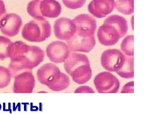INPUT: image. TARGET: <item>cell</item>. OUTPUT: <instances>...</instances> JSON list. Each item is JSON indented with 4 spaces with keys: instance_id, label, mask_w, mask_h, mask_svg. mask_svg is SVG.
Segmentation results:
<instances>
[{
    "instance_id": "7a4b0ae2",
    "label": "cell",
    "mask_w": 153,
    "mask_h": 114,
    "mask_svg": "<svg viewBox=\"0 0 153 114\" xmlns=\"http://www.w3.org/2000/svg\"><path fill=\"white\" fill-rule=\"evenodd\" d=\"M64 69L72 80L78 84H83L91 78L92 71L90 61L84 54L70 52L64 61Z\"/></svg>"
},
{
    "instance_id": "7402d4cb",
    "label": "cell",
    "mask_w": 153,
    "mask_h": 114,
    "mask_svg": "<svg viewBox=\"0 0 153 114\" xmlns=\"http://www.w3.org/2000/svg\"><path fill=\"white\" fill-rule=\"evenodd\" d=\"M11 75L8 68L0 65V89L7 87L10 83Z\"/></svg>"
},
{
    "instance_id": "603a6c76",
    "label": "cell",
    "mask_w": 153,
    "mask_h": 114,
    "mask_svg": "<svg viewBox=\"0 0 153 114\" xmlns=\"http://www.w3.org/2000/svg\"><path fill=\"white\" fill-rule=\"evenodd\" d=\"M62 2L68 8L76 10L83 7L86 0H62Z\"/></svg>"
},
{
    "instance_id": "3957f363",
    "label": "cell",
    "mask_w": 153,
    "mask_h": 114,
    "mask_svg": "<svg viewBox=\"0 0 153 114\" xmlns=\"http://www.w3.org/2000/svg\"><path fill=\"white\" fill-rule=\"evenodd\" d=\"M38 81L54 91H60L67 88L70 84L69 77L62 72L53 63H46L36 71Z\"/></svg>"
},
{
    "instance_id": "e0dca14e",
    "label": "cell",
    "mask_w": 153,
    "mask_h": 114,
    "mask_svg": "<svg viewBox=\"0 0 153 114\" xmlns=\"http://www.w3.org/2000/svg\"><path fill=\"white\" fill-rule=\"evenodd\" d=\"M116 73L123 78H132L134 77V58L126 56V59L122 67Z\"/></svg>"
},
{
    "instance_id": "52a82bcc",
    "label": "cell",
    "mask_w": 153,
    "mask_h": 114,
    "mask_svg": "<svg viewBox=\"0 0 153 114\" xmlns=\"http://www.w3.org/2000/svg\"><path fill=\"white\" fill-rule=\"evenodd\" d=\"M76 27L78 36L88 37L94 35L97 28V21L92 16L87 14H81L72 20Z\"/></svg>"
},
{
    "instance_id": "30bf717a",
    "label": "cell",
    "mask_w": 153,
    "mask_h": 114,
    "mask_svg": "<svg viewBox=\"0 0 153 114\" xmlns=\"http://www.w3.org/2000/svg\"><path fill=\"white\" fill-rule=\"evenodd\" d=\"M13 90L15 93H30L35 85V79L32 71L21 72L14 77Z\"/></svg>"
},
{
    "instance_id": "cb8c5ba5",
    "label": "cell",
    "mask_w": 153,
    "mask_h": 114,
    "mask_svg": "<svg viewBox=\"0 0 153 114\" xmlns=\"http://www.w3.org/2000/svg\"><path fill=\"white\" fill-rule=\"evenodd\" d=\"M134 92V81H130L126 84L122 90L121 93H133Z\"/></svg>"
},
{
    "instance_id": "5bb4252c",
    "label": "cell",
    "mask_w": 153,
    "mask_h": 114,
    "mask_svg": "<svg viewBox=\"0 0 153 114\" xmlns=\"http://www.w3.org/2000/svg\"><path fill=\"white\" fill-rule=\"evenodd\" d=\"M114 3V0H92L88 5V11L96 18H104L112 12Z\"/></svg>"
},
{
    "instance_id": "44dd1931",
    "label": "cell",
    "mask_w": 153,
    "mask_h": 114,
    "mask_svg": "<svg viewBox=\"0 0 153 114\" xmlns=\"http://www.w3.org/2000/svg\"><path fill=\"white\" fill-rule=\"evenodd\" d=\"M40 2L41 0H32L27 4V12L33 18L42 16L40 11Z\"/></svg>"
},
{
    "instance_id": "ba28073f",
    "label": "cell",
    "mask_w": 153,
    "mask_h": 114,
    "mask_svg": "<svg viewBox=\"0 0 153 114\" xmlns=\"http://www.w3.org/2000/svg\"><path fill=\"white\" fill-rule=\"evenodd\" d=\"M53 32L56 38L66 41L75 34L76 27L70 18L60 17L57 19L54 23Z\"/></svg>"
},
{
    "instance_id": "ffe728a7",
    "label": "cell",
    "mask_w": 153,
    "mask_h": 114,
    "mask_svg": "<svg viewBox=\"0 0 153 114\" xmlns=\"http://www.w3.org/2000/svg\"><path fill=\"white\" fill-rule=\"evenodd\" d=\"M122 52L127 56H134V36L128 35L122 41L120 45Z\"/></svg>"
},
{
    "instance_id": "8992f818",
    "label": "cell",
    "mask_w": 153,
    "mask_h": 114,
    "mask_svg": "<svg viewBox=\"0 0 153 114\" xmlns=\"http://www.w3.org/2000/svg\"><path fill=\"white\" fill-rule=\"evenodd\" d=\"M126 55L116 49H107L101 55L100 62L102 67L109 72H117L123 65Z\"/></svg>"
},
{
    "instance_id": "484cf974",
    "label": "cell",
    "mask_w": 153,
    "mask_h": 114,
    "mask_svg": "<svg viewBox=\"0 0 153 114\" xmlns=\"http://www.w3.org/2000/svg\"><path fill=\"white\" fill-rule=\"evenodd\" d=\"M7 14V10L5 8V5L2 0H0V26L1 23L4 18V17Z\"/></svg>"
},
{
    "instance_id": "d4e9b609",
    "label": "cell",
    "mask_w": 153,
    "mask_h": 114,
    "mask_svg": "<svg viewBox=\"0 0 153 114\" xmlns=\"http://www.w3.org/2000/svg\"><path fill=\"white\" fill-rule=\"evenodd\" d=\"M75 93H94V90L92 88L87 86H82L78 87Z\"/></svg>"
},
{
    "instance_id": "ac0fdd59",
    "label": "cell",
    "mask_w": 153,
    "mask_h": 114,
    "mask_svg": "<svg viewBox=\"0 0 153 114\" xmlns=\"http://www.w3.org/2000/svg\"><path fill=\"white\" fill-rule=\"evenodd\" d=\"M114 8L121 14L130 15L134 12V0H117Z\"/></svg>"
},
{
    "instance_id": "8fae6325",
    "label": "cell",
    "mask_w": 153,
    "mask_h": 114,
    "mask_svg": "<svg viewBox=\"0 0 153 114\" xmlns=\"http://www.w3.org/2000/svg\"><path fill=\"white\" fill-rule=\"evenodd\" d=\"M70 52L66 43L60 40L52 42L46 48L47 57L51 62L56 64L64 62Z\"/></svg>"
},
{
    "instance_id": "7c38bea8",
    "label": "cell",
    "mask_w": 153,
    "mask_h": 114,
    "mask_svg": "<svg viewBox=\"0 0 153 114\" xmlns=\"http://www.w3.org/2000/svg\"><path fill=\"white\" fill-rule=\"evenodd\" d=\"M22 24V18L18 14H7L1 23V32L7 37H14L19 34Z\"/></svg>"
},
{
    "instance_id": "9a60e30c",
    "label": "cell",
    "mask_w": 153,
    "mask_h": 114,
    "mask_svg": "<svg viewBox=\"0 0 153 114\" xmlns=\"http://www.w3.org/2000/svg\"><path fill=\"white\" fill-rule=\"evenodd\" d=\"M40 11L42 17L54 18L60 14L62 7L56 0H41Z\"/></svg>"
},
{
    "instance_id": "277c9868",
    "label": "cell",
    "mask_w": 153,
    "mask_h": 114,
    "mask_svg": "<svg viewBox=\"0 0 153 114\" xmlns=\"http://www.w3.org/2000/svg\"><path fill=\"white\" fill-rule=\"evenodd\" d=\"M51 34V24L42 16L36 17L25 24L22 30L23 38L30 42H44L50 36Z\"/></svg>"
},
{
    "instance_id": "4fadbf2b",
    "label": "cell",
    "mask_w": 153,
    "mask_h": 114,
    "mask_svg": "<svg viewBox=\"0 0 153 114\" xmlns=\"http://www.w3.org/2000/svg\"><path fill=\"white\" fill-rule=\"evenodd\" d=\"M97 36L99 43L105 46L115 45L121 38L119 31L115 27L103 23L99 27Z\"/></svg>"
},
{
    "instance_id": "6da1fadb",
    "label": "cell",
    "mask_w": 153,
    "mask_h": 114,
    "mask_svg": "<svg viewBox=\"0 0 153 114\" xmlns=\"http://www.w3.org/2000/svg\"><path fill=\"white\" fill-rule=\"evenodd\" d=\"M45 53L39 47L27 45L23 41L13 42L8 69L11 77L38 66L44 59Z\"/></svg>"
},
{
    "instance_id": "2e32d148",
    "label": "cell",
    "mask_w": 153,
    "mask_h": 114,
    "mask_svg": "<svg viewBox=\"0 0 153 114\" xmlns=\"http://www.w3.org/2000/svg\"><path fill=\"white\" fill-rule=\"evenodd\" d=\"M103 24H108L115 27L119 31L121 37H123L128 30V24L125 18L122 16L114 14L108 17L103 21Z\"/></svg>"
},
{
    "instance_id": "5b68a950",
    "label": "cell",
    "mask_w": 153,
    "mask_h": 114,
    "mask_svg": "<svg viewBox=\"0 0 153 114\" xmlns=\"http://www.w3.org/2000/svg\"><path fill=\"white\" fill-rule=\"evenodd\" d=\"M94 85L99 93H115L119 90V80L109 71H103L97 74L94 78Z\"/></svg>"
},
{
    "instance_id": "9c48e42d",
    "label": "cell",
    "mask_w": 153,
    "mask_h": 114,
    "mask_svg": "<svg viewBox=\"0 0 153 114\" xmlns=\"http://www.w3.org/2000/svg\"><path fill=\"white\" fill-rule=\"evenodd\" d=\"M66 45L70 51L72 52H90L96 45L94 35L83 37L75 34L69 40H66Z\"/></svg>"
},
{
    "instance_id": "4316f807",
    "label": "cell",
    "mask_w": 153,
    "mask_h": 114,
    "mask_svg": "<svg viewBox=\"0 0 153 114\" xmlns=\"http://www.w3.org/2000/svg\"><path fill=\"white\" fill-rule=\"evenodd\" d=\"M1 108H2V106H1V104H0V110L1 109Z\"/></svg>"
},
{
    "instance_id": "d6986e66",
    "label": "cell",
    "mask_w": 153,
    "mask_h": 114,
    "mask_svg": "<svg viewBox=\"0 0 153 114\" xmlns=\"http://www.w3.org/2000/svg\"><path fill=\"white\" fill-rule=\"evenodd\" d=\"M13 42L7 37L0 36V59L4 60L10 56Z\"/></svg>"
}]
</instances>
